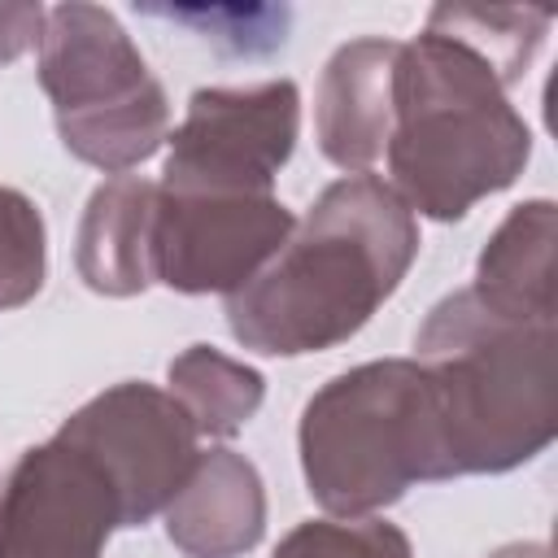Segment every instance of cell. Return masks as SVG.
<instances>
[{
  "label": "cell",
  "instance_id": "9",
  "mask_svg": "<svg viewBox=\"0 0 558 558\" xmlns=\"http://www.w3.org/2000/svg\"><path fill=\"white\" fill-rule=\"evenodd\" d=\"M118 527V488L65 436L26 449L0 484V558H100Z\"/></svg>",
  "mask_w": 558,
  "mask_h": 558
},
{
  "label": "cell",
  "instance_id": "10",
  "mask_svg": "<svg viewBox=\"0 0 558 558\" xmlns=\"http://www.w3.org/2000/svg\"><path fill=\"white\" fill-rule=\"evenodd\" d=\"M397 39H349L340 44L318 78L314 135L331 166L349 174H371L392 135V83H397Z\"/></svg>",
  "mask_w": 558,
  "mask_h": 558
},
{
  "label": "cell",
  "instance_id": "14",
  "mask_svg": "<svg viewBox=\"0 0 558 558\" xmlns=\"http://www.w3.org/2000/svg\"><path fill=\"white\" fill-rule=\"evenodd\" d=\"M166 384H170L166 392L187 410L196 436H214V440L235 436L266 397V379L248 362L214 344H187L166 366Z\"/></svg>",
  "mask_w": 558,
  "mask_h": 558
},
{
  "label": "cell",
  "instance_id": "13",
  "mask_svg": "<svg viewBox=\"0 0 558 558\" xmlns=\"http://www.w3.org/2000/svg\"><path fill=\"white\" fill-rule=\"evenodd\" d=\"M554 201L514 205L475 262V296L519 323H554Z\"/></svg>",
  "mask_w": 558,
  "mask_h": 558
},
{
  "label": "cell",
  "instance_id": "8",
  "mask_svg": "<svg viewBox=\"0 0 558 558\" xmlns=\"http://www.w3.org/2000/svg\"><path fill=\"white\" fill-rule=\"evenodd\" d=\"M70 445L92 453L122 501V527H140L170 506L196 462V427L187 410L153 384L126 379L83 401L61 427Z\"/></svg>",
  "mask_w": 558,
  "mask_h": 558
},
{
  "label": "cell",
  "instance_id": "12",
  "mask_svg": "<svg viewBox=\"0 0 558 558\" xmlns=\"http://www.w3.org/2000/svg\"><path fill=\"white\" fill-rule=\"evenodd\" d=\"M157 183L140 174H109L78 222V275L100 296H135L153 283L148 235H153Z\"/></svg>",
  "mask_w": 558,
  "mask_h": 558
},
{
  "label": "cell",
  "instance_id": "1",
  "mask_svg": "<svg viewBox=\"0 0 558 558\" xmlns=\"http://www.w3.org/2000/svg\"><path fill=\"white\" fill-rule=\"evenodd\" d=\"M418 222L379 174H344L292 222L279 253L227 296L231 336L266 357H301L362 331L401 288Z\"/></svg>",
  "mask_w": 558,
  "mask_h": 558
},
{
  "label": "cell",
  "instance_id": "11",
  "mask_svg": "<svg viewBox=\"0 0 558 558\" xmlns=\"http://www.w3.org/2000/svg\"><path fill=\"white\" fill-rule=\"evenodd\" d=\"M161 519L170 545L187 558H240L266 532L262 475L235 449H205Z\"/></svg>",
  "mask_w": 558,
  "mask_h": 558
},
{
  "label": "cell",
  "instance_id": "3",
  "mask_svg": "<svg viewBox=\"0 0 558 558\" xmlns=\"http://www.w3.org/2000/svg\"><path fill=\"white\" fill-rule=\"evenodd\" d=\"M453 475H497L536 458L558 432V336L554 323H519L458 288L414 331Z\"/></svg>",
  "mask_w": 558,
  "mask_h": 558
},
{
  "label": "cell",
  "instance_id": "7",
  "mask_svg": "<svg viewBox=\"0 0 558 558\" xmlns=\"http://www.w3.org/2000/svg\"><path fill=\"white\" fill-rule=\"evenodd\" d=\"M292 214L275 192H174L157 183L148 262L174 292L244 288L288 240Z\"/></svg>",
  "mask_w": 558,
  "mask_h": 558
},
{
  "label": "cell",
  "instance_id": "4",
  "mask_svg": "<svg viewBox=\"0 0 558 558\" xmlns=\"http://www.w3.org/2000/svg\"><path fill=\"white\" fill-rule=\"evenodd\" d=\"M296 445L310 497L336 519H366L418 480H449L436 388L414 357L327 379L301 410Z\"/></svg>",
  "mask_w": 558,
  "mask_h": 558
},
{
  "label": "cell",
  "instance_id": "5",
  "mask_svg": "<svg viewBox=\"0 0 558 558\" xmlns=\"http://www.w3.org/2000/svg\"><path fill=\"white\" fill-rule=\"evenodd\" d=\"M39 87L52 100L61 144L105 174H126L170 135L161 83L100 4L70 0L44 13Z\"/></svg>",
  "mask_w": 558,
  "mask_h": 558
},
{
  "label": "cell",
  "instance_id": "16",
  "mask_svg": "<svg viewBox=\"0 0 558 558\" xmlns=\"http://www.w3.org/2000/svg\"><path fill=\"white\" fill-rule=\"evenodd\" d=\"M44 270L48 235L39 205L17 187H0V310L26 305L44 288Z\"/></svg>",
  "mask_w": 558,
  "mask_h": 558
},
{
  "label": "cell",
  "instance_id": "15",
  "mask_svg": "<svg viewBox=\"0 0 558 558\" xmlns=\"http://www.w3.org/2000/svg\"><path fill=\"white\" fill-rule=\"evenodd\" d=\"M549 9H506V4H436L427 17V31H440L471 52H480L506 87H514L527 74L532 52L545 39Z\"/></svg>",
  "mask_w": 558,
  "mask_h": 558
},
{
  "label": "cell",
  "instance_id": "19",
  "mask_svg": "<svg viewBox=\"0 0 558 558\" xmlns=\"http://www.w3.org/2000/svg\"><path fill=\"white\" fill-rule=\"evenodd\" d=\"M488 558H549V549H545V545H532V541H527V545L519 541V545H501V549L488 554Z\"/></svg>",
  "mask_w": 558,
  "mask_h": 558
},
{
  "label": "cell",
  "instance_id": "18",
  "mask_svg": "<svg viewBox=\"0 0 558 558\" xmlns=\"http://www.w3.org/2000/svg\"><path fill=\"white\" fill-rule=\"evenodd\" d=\"M44 4H26V0H0V65L17 61L26 48L39 44L44 35Z\"/></svg>",
  "mask_w": 558,
  "mask_h": 558
},
{
  "label": "cell",
  "instance_id": "17",
  "mask_svg": "<svg viewBox=\"0 0 558 558\" xmlns=\"http://www.w3.org/2000/svg\"><path fill=\"white\" fill-rule=\"evenodd\" d=\"M275 558H414V549L384 519H310L279 541Z\"/></svg>",
  "mask_w": 558,
  "mask_h": 558
},
{
  "label": "cell",
  "instance_id": "2",
  "mask_svg": "<svg viewBox=\"0 0 558 558\" xmlns=\"http://www.w3.org/2000/svg\"><path fill=\"white\" fill-rule=\"evenodd\" d=\"M527 157L532 131L480 52L427 26L401 44L384 161L410 214L453 222L510 187Z\"/></svg>",
  "mask_w": 558,
  "mask_h": 558
},
{
  "label": "cell",
  "instance_id": "6",
  "mask_svg": "<svg viewBox=\"0 0 558 558\" xmlns=\"http://www.w3.org/2000/svg\"><path fill=\"white\" fill-rule=\"evenodd\" d=\"M301 96L292 78L257 87H201L166 135L161 187L174 192H275L292 157Z\"/></svg>",
  "mask_w": 558,
  "mask_h": 558
}]
</instances>
